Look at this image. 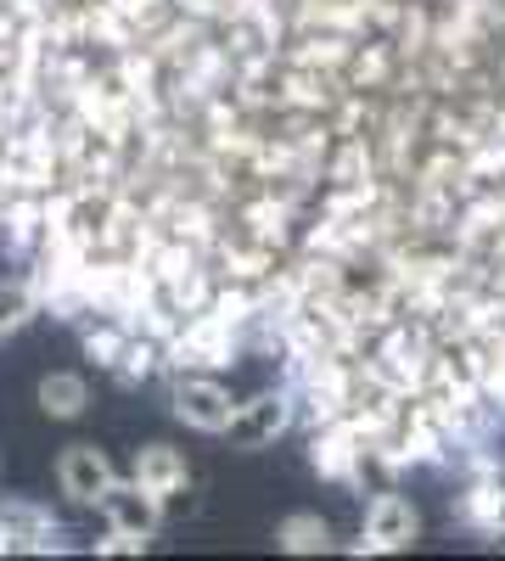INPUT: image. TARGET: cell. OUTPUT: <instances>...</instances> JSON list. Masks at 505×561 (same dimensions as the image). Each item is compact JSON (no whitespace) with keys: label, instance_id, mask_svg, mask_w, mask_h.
<instances>
[{"label":"cell","instance_id":"obj_5","mask_svg":"<svg viewBox=\"0 0 505 561\" xmlns=\"http://www.w3.org/2000/svg\"><path fill=\"white\" fill-rule=\"evenodd\" d=\"M287 427H292V404H287L282 393H259V399L237 404V421L225 427V444L242 449V455H253V449L275 444Z\"/></svg>","mask_w":505,"mask_h":561},{"label":"cell","instance_id":"obj_3","mask_svg":"<svg viewBox=\"0 0 505 561\" xmlns=\"http://www.w3.org/2000/svg\"><path fill=\"white\" fill-rule=\"evenodd\" d=\"M118 483V472H113V460L96 449V444H68L62 455H57V489H62V500H73V505H102V494Z\"/></svg>","mask_w":505,"mask_h":561},{"label":"cell","instance_id":"obj_1","mask_svg":"<svg viewBox=\"0 0 505 561\" xmlns=\"http://www.w3.org/2000/svg\"><path fill=\"white\" fill-rule=\"evenodd\" d=\"M422 539V511L404 494L382 489L365 505V545H354V556H388V550H410Z\"/></svg>","mask_w":505,"mask_h":561},{"label":"cell","instance_id":"obj_4","mask_svg":"<svg viewBox=\"0 0 505 561\" xmlns=\"http://www.w3.org/2000/svg\"><path fill=\"white\" fill-rule=\"evenodd\" d=\"M102 517H107V528L141 539V545H152L158 528L169 523V517H163V500H158L152 489H141L135 478H129V483H113V489L102 494Z\"/></svg>","mask_w":505,"mask_h":561},{"label":"cell","instance_id":"obj_6","mask_svg":"<svg viewBox=\"0 0 505 561\" xmlns=\"http://www.w3.org/2000/svg\"><path fill=\"white\" fill-rule=\"evenodd\" d=\"M129 478L163 500L169 489L192 483V466H186V455H180L174 444H147V449H135V460H129Z\"/></svg>","mask_w":505,"mask_h":561},{"label":"cell","instance_id":"obj_10","mask_svg":"<svg viewBox=\"0 0 505 561\" xmlns=\"http://www.w3.org/2000/svg\"><path fill=\"white\" fill-rule=\"evenodd\" d=\"M494 545H500V550H505V528H500V534H494Z\"/></svg>","mask_w":505,"mask_h":561},{"label":"cell","instance_id":"obj_9","mask_svg":"<svg viewBox=\"0 0 505 561\" xmlns=\"http://www.w3.org/2000/svg\"><path fill=\"white\" fill-rule=\"evenodd\" d=\"M28 314H34V293L28 287H0V337L18 332Z\"/></svg>","mask_w":505,"mask_h":561},{"label":"cell","instance_id":"obj_2","mask_svg":"<svg viewBox=\"0 0 505 561\" xmlns=\"http://www.w3.org/2000/svg\"><path fill=\"white\" fill-rule=\"evenodd\" d=\"M169 410L186 421L192 433H219V438H225V427L237 421V399H231V388L214 382V377H180L174 393H169Z\"/></svg>","mask_w":505,"mask_h":561},{"label":"cell","instance_id":"obj_7","mask_svg":"<svg viewBox=\"0 0 505 561\" xmlns=\"http://www.w3.org/2000/svg\"><path fill=\"white\" fill-rule=\"evenodd\" d=\"M90 404V382L79 377V370H51V377H39V410L51 421H73L84 415Z\"/></svg>","mask_w":505,"mask_h":561},{"label":"cell","instance_id":"obj_8","mask_svg":"<svg viewBox=\"0 0 505 561\" xmlns=\"http://www.w3.org/2000/svg\"><path fill=\"white\" fill-rule=\"evenodd\" d=\"M275 545L287 556H326L332 550V523L320 511H292V517L275 528Z\"/></svg>","mask_w":505,"mask_h":561}]
</instances>
